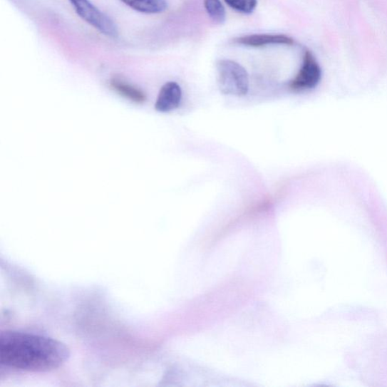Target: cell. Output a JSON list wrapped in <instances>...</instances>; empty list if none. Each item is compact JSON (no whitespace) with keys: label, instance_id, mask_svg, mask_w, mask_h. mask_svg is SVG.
<instances>
[{"label":"cell","instance_id":"cell-6","mask_svg":"<svg viewBox=\"0 0 387 387\" xmlns=\"http://www.w3.org/2000/svg\"><path fill=\"white\" fill-rule=\"evenodd\" d=\"M238 44L249 47H262L269 45H293L294 41L290 36L283 34H252L237 38Z\"/></svg>","mask_w":387,"mask_h":387},{"label":"cell","instance_id":"cell-8","mask_svg":"<svg viewBox=\"0 0 387 387\" xmlns=\"http://www.w3.org/2000/svg\"><path fill=\"white\" fill-rule=\"evenodd\" d=\"M110 85L112 88L116 91L120 95L131 100L132 102L143 103L146 100L144 93L122 80L113 79L111 81Z\"/></svg>","mask_w":387,"mask_h":387},{"label":"cell","instance_id":"cell-2","mask_svg":"<svg viewBox=\"0 0 387 387\" xmlns=\"http://www.w3.org/2000/svg\"><path fill=\"white\" fill-rule=\"evenodd\" d=\"M217 81L220 91L225 95L244 96L249 91L247 71L236 61L220 60L217 64Z\"/></svg>","mask_w":387,"mask_h":387},{"label":"cell","instance_id":"cell-3","mask_svg":"<svg viewBox=\"0 0 387 387\" xmlns=\"http://www.w3.org/2000/svg\"><path fill=\"white\" fill-rule=\"evenodd\" d=\"M69 1L77 14L99 32L110 37L118 36V29L115 22L93 5L90 0H69Z\"/></svg>","mask_w":387,"mask_h":387},{"label":"cell","instance_id":"cell-1","mask_svg":"<svg viewBox=\"0 0 387 387\" xmlns=\"http://www.w3.org/2000/svg\"><path fill=\"white\" fill-rule=\"evenodd\" d=\"M63 343L16 331L0 334V363L16 369L44 372L56 369L70 357Z\"/></svg>","mask_w":387,"mask_h":387},{"label":"cell","instance_id":"cell-9","mask_svg":"<svg viewBox=\"0 0 387 387\" xmlns=\"http://www.w3.org/2000/svg\"><path fill=\"white\" fill-rule=\"evenodd\" d=\"M205 7L209 16L215 21L222 24L226 21V10L220 0H205Z\"/></svg>","mask_w":387,"mask_h":387},{"label":"cell","instance_id":"cell-7","mask_svg":"<svg viewBox=\"0 0 387 387\" xmlns=\"http://www.w3.org/2000/svg\"><path fill=\"white\" fill-rule=\"evenodd\" d=\"M133 9L146 14H157L167 8L166 0H121Z\"/></svg>","mask_w":387,"mask_h":387},{"label":"cell","instance_id":"cell-5","mask_svg":"<svg viewBox=\"0 0 387 387\" xmlns=\"http://www.w3.org/2000/svg\"><path fill=\"white\" fill-rule=\"evenodd\" d=\"M182 91L178 83L168 82L160 91L155 103L156 110L167 113L177 108L181 103Z\"/></svg>","mask_w":387,"mask_h":387},{"label":"cell","instance_id":"cell-10","mask_svg":"<svg viewBox=\"0 0 387 387\" xmlns=\"http://www.w3.org/2000/svg\"><path fill=\"white\" fill-rule=\"evenodd\" d=\"M232 9L244 14H251L257 6V0H224Z\"/></svg>","mask_w":387,"mask_h":387},{"label":"cell","instance_id":"cell-4","mask_svg":"<svg viewBox=\"0 0 387 387\" xmlns=\"http://www.w3.org/2000/svg\"><path fill=\"white\" fill-rule=\"evenodd\" d=\"M321 78L320 66L308 50L305 51L303 64L296 76L289 83L290 89L294 92H303L315 88Z\"/></svg>","mask_w":387,"mask_h":387}]
</instances>
